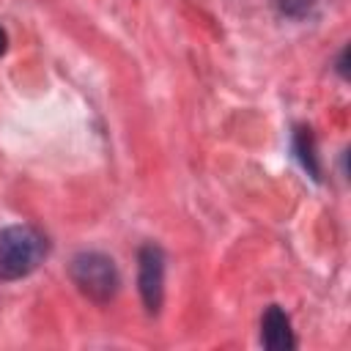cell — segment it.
I'll list each match as a JSON object with an SVG mask.
<instances>
[{"mask_svg":"<svg viewBox=\"0 0 351 351\" xmlns=\"http://www.w3.org/2000/svg\"><path fill=\"white\" fill-rule=\"evenodd\" d=\"M277 5H280V11H282L285 16L302 19V16H307V14L313 11L315 0H277Z\"/></svg>","mask_w":351,"mask_h":351,"instance_id":"6","label":"cell"},{"mask_svg":"<svg viewBox=\"0 0 351 351\" xmlns=\"http://www.w3.org/2000/svg\"><path fill=\"white\" fill-rule=\"evenodd\" d=\"M261 343L271 351H288L296 346V337H293V329H291V318L277 307L271 304L263 318H261Z\"/></svg>","mask_w":351,"mask_h":351,"instance_id":"4","label":"cell"},{"mask_svg":"<svg viewBox=\"0 0 351 351\" xmlns=\"http://www.w3.org/2000/svg\"><path fill=\"white\" fill-rule=\"evenodd\" d=\"M5 47H8V36H5V30L0 27V55L5 52Z\"/></svg>","mask_w":351,"mask_h":351,"instance_id":"8","label":"cell"},{"mask_svg":"<svg viewBox=\"0 0 351 351\" xmlns=\"http://www.w3.org/2000/svg\"><path fill=\"white\" fill-rule=\"evenodd\" d=\"M71 280L88 299H93L99 304L110 302L121 282L112 258H107L101 252H80L71 261Z\"/></svg>","mask_w":351,"mask_h":351,"instance_id":"2","label":"cell"},{"mask_svg":"<svg viewBox=\"0 0 351 351\" xmlns=\"http://www.w3.org/2000/svg\"><path fill=\"white\" fill-rule=\"evenodd\" d=\"M296 151H299V159H302V165L313 173V178H318V165H315V151H313V134H310V129H299V134H296Z\"/></svg>","mask_w":351,"mask_h":351,"instance_id":"5","label":"cell"},{"mask_svg":"<svg viewBox=\"0 0 351 351\" xmlns=\"http://www.w3.org/2000/svg\"><path fill=\"white\" fill-rule=\"evenodd\" d=\"M346 58H348V49H343V52H340V60H337V71H340L343 77H348V66H346Z\"/></svg>","mask_w":351,"mask_h":351,"instance_id":"7","label":"cell"},{"mask_svg":"<svg viewBox=\"0 0 351 351\" xmlns=\"http://www.w3.org/2000/svg\"><path fill=\"white\" fill-rule=\"evenodd\" d=\"M47 255L44 236L30 225H8L0 230V280H19L36 271Z\"/></svg>","mask_w":351,"mask_h":351,"instance_id":"1","label":"cell"},{"mask_svg":"<svg viewBox=\"0 0 351 351\" xmlns=\"http://www.w3.org/2000/svg\"><path fill=\"white\" fill-rule=\"evenodd\" d=\"M140 296L151 313L162 307V293H165V255L156 244H145L140 250Z\"/></svg>","mask_w":351,"mask_h":351,"instance_id":"3","label":"cell"}]
</instances>
